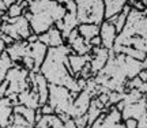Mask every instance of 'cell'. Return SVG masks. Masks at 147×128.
Wrapping results in <instances>:
<instances>
[{"mask_svg": "<svg viewBox=\"0 0 147 128\" xmlns=\"http://www.w3.org/2000/svg\"><path fill=\"white\" fill-rule=\"evenodd\" d=\"M14 113L21 115L22 117L25 119L29 124H32L33 127L36 125V110L34 109L26 108L23 105H16V106H14Z\"/></svg>", "mask_w": 147, "mask_h": 128, "instance_id": "20", "label": "cell"}, {"mask_svg": "<svg viewBox=\"0 0 147 128\" xmlns=\"http://www.w3.org/2000/svg\"><path fill=\"white\" fill-rule=\"evenodd\" d=\"M14 64L15 63H12L10 56L5 53V51H4L3 55L0 56V85L5 80V75H7V72H8V69L11 67H14Z\"/></svg>", "mask_w": 147, "mask_h": 128, "instance_id": "21", "label": "cell"}, {"mask_svg": "<svg viewBox=\"0 0 147 128\" xmlns=\"http://www.w3.org/2000/svg\"><path fill=\"white\" fill-rule=\"evenodd\" d=\"M69 53H72V51L68 45L48 48L45 60L40 68V74L48 80L49 85L63 86L71 93L79 94L82 90L79 89L76 79L71 75V68L68 64Z\"/></svg>", "mask_w": 147, "mask_h": 128, "instance_id": "1", "label": "cell"}, {"mask_svg": "<svg viewBox=\"0 0 147 128\" xmlns=\"http://www.w3.org/2000/svg\"><path fill=\"white\" fill-rule=\"evenodd\" d=\"M27 3H14V4H11L8 7V10H7V15L8 18H18V16H21L23 14V10L27 8Z\"/></svg>", "mask_w": 147, "mask_h": 128, "instance_id": "23", "label": "cell"}, {"mask_svg": "<svg viewBox=\"0 0 147 128\" xmlns=\"http://www.w3.org/2000/svg\"><path fill=\"white\" fill-rule=\"evenodd\" d=\"M146 60H147V59H146Z\"/></svg>", "mask_w": 147, "mask_h": 128, "instance_id": "35", "label": "cell"}, {"mask_svg": "<svg viewBox=\"0 0 147 128\" xmlns=\"http://www.w3.org/2000/svg\"><path fill=\"white\" fill-rule=\"evenodd\" d=\"M129 10H131V5L127 4L125 7H124V10L117 15V19H116V23H115V29H116V33H117V34H120L121 30H123V27H124V25H125L127 16L129 14Z\"/></svg>", "mask_w": 147, "mask_h": 128, "instance_id": "22", "label": "cell"}, {"mask_svg": "<svg viewBox=\"0 0 147 128\" xmlns=\"http://www.w3.org/2000/svg\"><path fill=\"white\" fill-rule=\"evenodd\" d=\"M124 125H125V128H138V120L127 119V120H124Z\"/></svg>", "mask_w": 147, "mask_h": 128, "instance_id": "25", "label": "cell"}, {"mask_svg": "<svg viewBox=\"0 0 147 128\" xmlns=\"http://www.w3.org/2000/svg\"><path fill=\"white\" fill-rule=\"evenodd\" d=\"M146 97H143L140 101L131 104V105H125L124 109L121 110V120H127V119H135V120H140V119L146 115Z\"/></svg>", "mask_w": 147, "mask_h": 128, "instance_id": "11", "label": "cell"}, {"mask_svg": "<svg viewBox=\"0 0 147 128\" xmlns=\"http://www.w3.org/2000/svg\"><path fill=\"white\" fill-rule=\"evenodd\" d=\"M7 87H8V82H7V80H4V82L0 85V98H3V97L5 96Z\"/></svg>", "mask_w": 147, "mask_h": 128, "instance_id": "27", "label": "cell"}, {"mask_svg": "<svg viewBox=\"0 0 147 128\" xmlns=\"http://www.w3.org/2000/svg\"><path fill=\"white\" fill-rule=\"evenodd\" d=\"M18 101H19V105H23V106L34 109V110H37V109L40 108L38 94H37V91L32 90L30 87L26 89V90L21 91V93L18 94Z\"/></svg>", "mask_w": 147, "mask_h": 128, "instance_id": "17", "label": "cell"}, {"mask_svg": "<svg viewBox=\"0 0 147 128\" xmlns=\"http://www.w3.org/2000/svg\"><path fill=\"white\" fill-rule=\"evenodd\" d=\"M76 29H78L79 36L83 38L86 42H90L91 38L100 36V26L93 25V23H82V25H79Z\"/></svg>", "mask_w": 147, "mask_h": 128, "instance_id": "19", "label": "cell"}, {"mask_svg": "<svg viewBox=\"0 0 147 128\" xmlns=\"http://www.w3.org/2000/svg\"><path fill=\"white\" fill-rule=\"evenodd\" d=\"M5 53L10 56L12 63L15 61H21L25 56L29 55V42L26 40H21V41H14V42L5 46Z\"/></svg>", "mask_w": 147, "mask_h": 128, "instance_id": "12", "label": "cell"}, {"mask_svg": "<svg viewBox=\"0 0 147 128\" xmlns=\"http://www.w3.org/2000/svg\"><path fill=\"white\" fill-rule=\"evenodd\" d=\"M146 116H147V101H146Z\"/></svg>", "mask_w": 147, "mask_h": 128, "instance_id": "32", "label": "cell"}, {"mask_svg": "<svg viewBox=\"0 0 147 128\" xmlns=\"http://www.w3.org/2000/svg\"><path fill=\"white\" fill-rule=\"evenodd\" d=\"M64 128H76V124L74 121V119H68V120L64 123Z\"/></svg>", "mask_w": 147, "mask_h": 128, "instance_id": "28", "label": "cell"}, {"mask_svg": "<svg viewBox=\"0 0 147 128\" xmlns=\"http://www.w3.org/2000/svg\"><path fill=\"white\" fill-rule=\"evenodd\" d=\"M90 55H91V60H90L91 76H95L105 67L106 61L109 59V51L102 48V46H97V48H91V53Z\"/></svg>", "mask_w": 147, "mask_h": 128, "instance_id": "8", "label": "cell"}, {"mask_svg": "<svg viewBox=\"0 0 147 128\" xmlns=\"http://www.w3.org/2000/svg\"><path fill=\"white\" fill-rule=\"evenodd\" d=\"M67 10L57 0H34L29 3L27 10H23V16L29 21L32 33L36 36L48 32L55 23L61 21Z\"/></svg>", "mask_w": 147, "mask_h": 128, "instance_id": "2", "label": "cell"}, {"mask_svg": "<svg viewBox=\"0 0 147 128\" xmlns=\"http://www.w3.org/2000/svg\"><path fill=\"white\" fill-rule=\"evenodd\" d=\"M74 98L71 91L63 86L49 85V97H48V104L55 109V115L65 113L69 116L71 108H72Z\"/></svg>", "mask_w": 147, "mask_h": 128, "instance_id": "4", "label": "cell"}, {"mask_svg": "<svg viewBox=\"0 0 147 128\" xmlns=\"http://www.w3.org/2000/svg\"><path fill=\"white\" fill-rule=\"evenodd\" d=\"M34 128H36V127H34Z\"/></svg>", "mask_w": 147, "mask_h": 128, "instance_id": "33", "label": "cell"}, {"mask_svg": "<svg viewBox=\"0 0 147 128\" xmlns=\"http://www.w3.org/2000/svg\"><path fill=\"white\" fill-rule=\"evenodd\" d=\"M14 115V106L7 97L0 98V127L8 128L11 125V119Z\"/></svg>", "mask_w": 147, "mask_h": 128, "instance_id": "16", "label": "cell"}, {"mask_svg": "<svg viewBox=\"0 0 147 128\" xmlns=\"http://www.w3.org/2000/svg\"><path fill=\"white\" fill-rule=\"evenodd\" d=\"M40 112L42 113V116H49V115H55V109L47 102L45 105L40 106Z\"/></svg>", "mask_w": 147, "mask_h": 128, "instance_id": "24", "label": "cell"}, {"mask_svg": "<svg viewBox=\"0 0 147 128\" xmlns=\"http://www.w3.org/2000/svg\"><path fill=\"white\" fill-rule=\"evenodd\" d=\"M91 94L87 90H82L78 94V97L74 100L72 102V108H71V112H69V117L71 119H78L80 116H84L87 109L90 106V102H91Z\"/></svg>", "mask_w": 147, "mask_h": 128, "instance_id": "7", "label": "cell"}, {"mask_svg": "<svg viewBox=\"0 0 147 128\" xmlns=\"http://www.w3.org/2000/svg\"><path fill=\"white\" fill-rule=\"evenodd\" d=\"M47 52H48V46L44 45L42 42L40 41H36L33 44H29V55L34 61V69L33 72H40V68H41L42 63L45 60V56H47Z\"/></svg>", "mask_w": 147, "mask_h": 128, "instance_id": "10", "label": "cell"}, {"mask_svg": "<svg viewBox=\"0 0 147 128\" xmlns=\"http://www.w3.org/2000/svg\"><path fill=\"white\" fill-rule=\"evenodd\" d=\"M23 1H25V3H27V4H29V3H32V1H34V0H23Z\"/></svg>", "mask_w": 147, "mask_h": 128, "instance_id": "31", "label": "cell"}, {"mask_svg": "<svg viewBox=\"0 0 147 128\" xmlns=\"http://www.w3.org/2000/svg\"><path fill=\"white\" fill-rule=\"evenodd\" d=\"M67 42H68V46L72 51V53L80 55V56L91 53V45L89 42H86L83 38L79 36L78 29H74L72 32L69 33V36L67 37Z\"/></svg>", "mask_w": 147, "mask_h": 128, "instance_id": "9", "label": "cell"}, {"mask_svg": "<svg viewBox=\"0 0 147 128\" xmlns=\"http://www.w3.org/2000/svg\"><path fill=\"white\" fill-rule=\"evenodd\" d=\"M5 80L8 82V87H7L4 97H8L11 94H19L21 91L30 87L29 86V71L23 68L22 65L14 64V67H11L5 75Z\"/></svg>", "mask_w": 147, "mask_h": 128, "instance_id": "6", "label": "cell"}, {"mask_svg": "<svg viewBox=\"0 0 147 128\" xmlns=\"http://www.w3.org/2000/svg\"><path fill=\"white\" fill-rule=\"evenodd\" d=\"M105 4V15L104 19H109L112 16L119 15L121 11L124 10V7L128 4V0H104Z\"/></svg>", "mask_w": 147, "mask_h": 128, "instance_id": "18", "label": "cell"}, {"mask_svg": "<svg viewBox=\"0 0 147 128\" xmlns=\"http://www.w3.org/2000/svg\"><path fill=\"white\" fill-rule=\"evenodd\" d=\"M0 128H1V127H0Z\"/></svg>", "mask_w": 147, "mask_h": 128, "instance_id": "34", "label": "cell"}, {"mask_svg": "<svg viewBox=\"0 0 147 128\" xmlns=\"http://www.w3.org/2000/svg\"><path fill=\"white\" fill-rule=\"evenodd\" d=\"M90 45H91V48H97V46H102V44H101V38L100 36H97V37L91 38L90 40Z\"/></svg>", "mask_w": 147, "mask_h": 128, "instance_id": "26", "label": "cell"}, {"mask_svg": "<svg viewBox=\"0 0 147 128\" xmlns=\"http://www.w3.org/2000/svg\"><path fill=\"white\" fill-rule=\"evenodd\" d=\"M116 37H117V33H116L115 25H112L106 21L102 22L100 25V38L102 46L108 51H112Z\"/></svg>", "mask_w": 147, "mask_h": 128, "instance_id": "13", "label": "cell"}, {"mask_svg": "<svg viewBox=\"0 0 147 128\" xmlns=\"http://www.w3.org/2000/svg\"><path fill=\"white\" fill-rule=\"evenodd\" d=\"M0 32L7 34L14 41L27 40L33 34L30 25H29V21L23 15L18 16V18H8L7 22L1 23Z\"/></svg>", "mask_w": 147, "mask_h": 128, "instance_id": "5", "label": "cell"}, {"mask_svg": "<svg viewBox=\"0 0 147 128\" xmlns=\"http://www.w3.org/2000/svg\"><path fill=\"white\" fill-rule=\"evenodd\" d=\"M4 51H5V44L0 40V56L3 55V52H4Z\"/></svg>", "mask_w": 147, "mask_h": 128, "instance_id": "29", "label": "cell"}, {"mask_svg": "<svg viewBox=\"0 0 147 128\" xmlns=\"http://www.w3.org/2000/svg\"><path fill=\"white\" fill-rule=\"evenodd\" d=\"M91 60V55H76V53H69L68 55V64H69V68H71V75H72L75 79L79 78V72L82 71L84 65L87 63H90Z\"/></svg>", "mask_w": 147, "mask_h": 128, "instance_id": "15", "label": "cell"}, {"mask_svg": "<svg viewBox=\"0 0 147 128\" xmlns=\"http://www.w3.org/2000/svg\"><path fill=\"white\" fill-rule=\"evenodd\" d=\"M76 4V18L79 25L93 23L100 26L104 22L105 4L104 0H74Z\"/></svg>", "mask_w": 147, "mask_h": 128, "instance_id": "3", "label": "cell"}, {"mask_svg": "<svg viewBox=\"0 0 147 128\" xmlns=\"http://www.w3.org/2000/svg\"><path fill=\"white\" fill-rule=\"evenodd\" d=\"M3 15H4V12L0 11V26H1V23H3Z\"/></svg>", "mask_w": 147, "mask_h": 128, "instance_id": "30", "label": "cell"}, {"mask_svg": "<svg viewBox=\"0 0 147 128\" xmlns=\"http://www.w3.org/2000/svg\"><path fill=\"white\" fill-rule=\"evenodd\" d=\"M38 41L42 42L44 45H47L48 48H57V46L64 45V40L61 37V33L56 26H52L44 34H40L38 36Z\"/></svg>", "mask_w": 147, "mask_h": 128, "instance_id": "14", "label": "cell"}]
</instances>
